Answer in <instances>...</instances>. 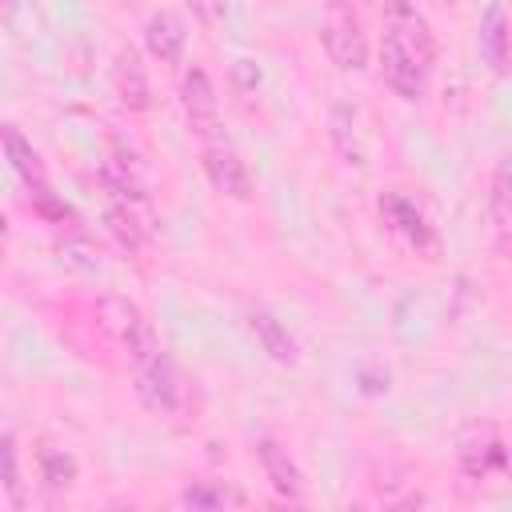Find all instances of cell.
<instances>
[{
  "label": "cell",
  "instance_id": "6da1fadb",
  "mask_svg": "<svg viewBox=\"0 0 512 512\" xmlns=\"http://www.w3.org/2000/svg\"><path fill=\"white\" fill-rule=\"evenodd\" d=\"M96 316H100V324H104V332L124 348V356H128V364H136V360H144V356H152V352H160V336H156V328H152V320L128 300V296H116V292H108V296H100V304H96Z\"/></svg>",
  "mask_w": 512,
  "mask_h": 512
},
{
  "label": "cell",
  "instance_id": "7a4b0ae2",
  "mask_svg": "<svg viewBox=\"0 0 512 512\" xmlns=\"http://www.w3.org/2000/svg\"><path fill=\"white\" fill-rule=\"evenodd\" d=\"M132 388H136L140 404L148 412H156V416H176L184 408L180 372H176V364H172V356L164 348L132 364Z\"/></svg>",
  "mask_w": 512,
  "mask_h": 512
},
{
  "label": "cell",
  "instance_id": "3957f363",
  "mask_svg": "<svg viewBox=\"0 0 512 512\" xmlns=\"http://www.w3.org/2000/svg\"><path fill=\"white\" fill-rule=\"evenodd\" d=\"M428 76H432V64L416 48H408L404 40L384 32V40H380V80L388 84V92L416 104L428 92Z\"/></svg>",
  "mask_w": 512,
  "mask_h": 512
},
{
  "label": "cell",
  "instance_id": "277c9868",
  "mask_svg": "<svg viewBox=\"0 0 512 512\" xmlns=\"http://www.w3.org/2000/svg\"><path fill=\"white\" fill-rule=\"evenodd\" d=\"M376 212H380V220H384V228L396 236V240H404L416 256H436L440 252V236H436V228L428 224V216L416 208V200H408L404 192H384L380 200H376Z\"/></svg>",
  "mask_w": 512,
  "mask_h": 512
},
{
  "label": "cell",
  "instance_id": "5b68a950",
  "mask_svg": "<svg viewBox=\"0 0 512 512\" xmlns=\"http://www.w3.org/2000/svg\"><path fill=\"white\" fill-rule=\"evenodd\" d=\"M320 44L328 52V60L340 68V72H360L368 64V36L356 20V12L348 4H332L328 16H324V28H320Z\"/></svg>",
  "mask_w": 512,
  "mask_h": 512
},
{
  "label": "cell",
  "instance_id": "8992f818",
  "mask_svg": "<svg viewBox=\"0 0 512 512\" xmlns=\"http://www.w3.org/2000/svg\"><path fill=\"white\" fill-rule=\"evenodd\" d=\"M456 464L468 480H488L508 468V444L496 424H468L456 436Z\"/></svg>",
  "mask_w": 512,
  "mask_h": 512
},
{
  "label": "cell",
  "instance_id": "52a82bcc",
  "mask_svg": "<svg viewBox=\"0 0 512 512\" xmlns=\"http://www.w3.org/2000/svg\"><path fill=\"white\" fill-rule=\"evenodd\" d=\"M200 168H204V180L212 184V192L228 196V200H248L252 196V176H248V164L240 160V152L216 136V140H204L200 148Z\"/></svg>",
  "mask_w": 512,
  "mask_h": 512
},
{
  "label": "cell",
  "instance_id": "ba28073f",
  "mask_svg": "<svg viewBox=\"0 0 512 512\" xmlns=\"http://www.w3.org/2000/svg\"><path fill=\"white\" fill-rule=\"evenodd\" d=\"M180 104H184V116L200 140L224 136L220 132V100H216V88H212L204 68H188L180 76Z\"/></svg>",
  "mask_w": 512,
  "mask_h": 512
},
{
  "label": "cell",
  "instance_id": "9c48e42d",
  "mask_svg": "<svg viewBox=\"0 0 512 512\" xmlns=\"http://www.w3.org/2000/svg\"><path fill=\"white\" fill-rule=\"evenodd\" d=\"M476 48H480V60L488 64L492 76H508L512 72V20H508L500 0H492L484 8L480 28H476Z\"/></svg>",
  "mask_w": 512,
  "mask_h": 512
},
{
  "label": "cell",
  "instance_id": "30bf717a",
  "mask_svg": "<svg viewBox=\"0 0 512 512\" xmlns=\"http://www.w3.org/2000/svg\"><path fill=\"white\" fill-rule=\"evenodd\" d=\"M252 448H256V460H260V468H264V480L272 484V492L280 496V500H304V476H300V468H296V460L288 456V448L276 440V436H268V432H260L256 440H252Z\"/></svg>",
  "mask_w": 512,
  "mask_h": 512
},
{
  "label": "cell",
  "instance_id": "8fae6325",
  "mask_svg": "<svg viewBox=\"0 0 512 512\" xmlns=\"http://www.w3.org/2000/svg\"><path fill=\"white\" fill-rule=\"evenodd\" d=\"M244 328H248V336L256 340V348H260L268 360H276V364H296V360H300L296 336H292L288 324H284L280 316H272L268 308H248V312H244Z\"/></svg>",
  "mask_w": 512,
  "mask_h": 512
},
{
  "label": "cell",
  "instance_id": "7c38bea8",
  "mask_svg": "<svg viewBox=\"0 0 512 512\" xmlns=\"http://www.w3.org/2000/svg\"><path fill=\"white\" fill-rule=\"evenodd\" d=\"M384 32L404 40L408 48H416L428 64H436V36L412 0H384Z\"/></svg>",
  "mask_w": 512,
  "mask_h": 512
},
{
  "label": "cell",
  "instance_id": "4fadbf2b",
  "mask_svg": "<svg viewBox=\"0 0 512 512\" xmlns=\"http://www.w3.org/2000/svg\"><path fill=\"white\" fill-rule=\"evenodd\" d=\"M484 216H488V232H492L496 248L508 252L512 248V164L508 160H500L496 172H492Z\"/></svg>",
  "mask_w": 512,
  "mask_h": 512
},
{
  "label": "cell",
  "instance_id": "5bb4252c",
  "mask_svg": "<svg viewBox=\"0 0 512 512\" xmlns=\"http://www.w3.org/2000/svg\"><path fill=\"white\" fill-rule=\"evenodd\" d=\"M184 44H188V28H184V20H180L176 12L160 8V12L148 16V24H144V48H148L152 60H160V64H180Z\"/></svg>",
  "mask_w": 512,
  "mask_h": 512
},
{
  "label": "cell",
  "instance_id": "9a60e30c",
  "mask_svg": "<svg viewBox=\"0 0 512 512\" xmlns=\"http://www.w3.org/2000/svg\"><path fill=\"white\" fill-rule=\"evenodd\" d=\"M112 84H116V96L124 100L128 112H148L152 96H148V72L136 56V48H120L116 56V68H112Z\"/></svg>",
  "mask_w": 512,
  "mask_h": 512
},
{
  "label": "cell",
  "instance_id": "2e32d148",
  "mask_svg": "<svg viewBox=\"0 0 512 512\" xmlns=\"http://www.w3.org/2000/svg\"><path fill=\"white\" fill-rule=\"evenodd\" d=\"M4 152H8V164H12V172L24 180V188H28V192L48 184V176H44V164H40L36 148L20 136V128H16V124H8V128H4Z\"/></svg>",
  "mask_w": 512,
  "mask_h": 512
},
{
  "label": "cell",
  "instance_id": "e0dca14e",
  "mask_svg": "<svg viewBox=\"0 0 512 512\" xmlns=\"http://www.w3.org/2000/svg\"><path fill=\"white\" fill-rule=\"evenodd\" d=\"M104 224H108V232L120 240V248L140 252V248H144V236H148V228H152V216H144V212H136V208L112 200V204L104 208Z\"/></svg>",
  "mask_w": 512,
  "mask_h": 512
},
{
  "label": "cell",
  "instance_id": "ac0fdd59",
  "mask_svg": "<svg viewBox=\"0 0 512 512\" xmlns=\"http://www.w3.org/2000/svg\"><path fill=\"white\" fill-rule=\"evenodd\" d=\"M184 508H228V504H244V496L236 488H228L224 480H196L180 492Z\"/></svg>",
  "mask_w": 512,
  "mask_h": 512
},
{
  "label": "cell",
  "instance_id": "d6986e66",
  "mask_svg": "<svg viewBox=\"0 0 512 512\" xmlns=\"http://www.w3.org/2000/svg\"><path fill=\"white\" fill-rule=\"evenodd\" d=\"M36 464H40V480H44L48 488H68V484L76 480V456L64 452V448L44 444V448L36 452Z\"/></svg>",
  "mask_w": 512,
  "mask_h": 512
},
{
  "label": "cell",
  "instance_id": "ffe728a7",
  "mask_svg": "<svg viewBox=\"0 0 512 512\" xmlns=\"http://www.w3.org/2000/svg\"><path fill=\"white\" fill-rule=\"evenodd\" d=\"M332 128H328V136H332V144L340 148V156L348 160V164H364V152H360V144H356V116H352V108L348 104H336L332 108V120H328Z\"/></svg>",
  "mask_w": 512,
  "mask_h": 512
},
{
  "label": "cell",
  "instance_id": "44dd1931",
  "mask_svg": "<svg viewBox=\"0 0 512 512\" xmlns=\"http://www.w3.org/2000/svg\"><path fill=\"white\" fill-rule=\"evenodd\" d=\"M4 492H8V504H12V508H20V504H24L20 456H16V436H12V432L4 436Z\"/></svg>",
  "mask_w": 512,
  "mask_h": 512
},
{
  "label": "cell",
  "instance_id": "7402d4cb",
  "mask_svg": "<svg viewBox=\"0 0 512 512\" xmlns=\"http://www.w3.org/2000/svg\"><path fill=\"white\" fill-rule=\"evenodd\" d=\"M32 212H36V216H44L48 224H64V220H68V224H76V212H72L64 200H56L48 184H44V188H32Z\"/></svg>",
  "mask_w": 512,
  "mask_h": 512
},
{
  "label": "cell",
  "instance_id": "603a6c76",
  "mask_svg": "<svg viewBox=\"0 0 512 512\" xmlns=\"http://www.w3.org/2000/svg\"><path fill=\"white\" fill-rule=\"evenodd\" d=\"M188 4L200 12V20H204V24H212V16H216V12H212V0H188Z\"/></svg>",
  "mask_w": 512,
  "mask_h": 512
},
{
  "label": "cell",
  "instance_id": "cb8c5ba5",
  "mask_svg": "<svg viewBox=\"0 0 512 512\" xmlns=\"http://www.w3.org/2000/svg\"><path fill=\"white\" fill-rule=\"evenodd\" d=\"M16 4H20V0H4V20H8V24H12V16H16Z\"/></svg>",
  "mask_w": 512,
  "mask_h": 512
},
{
  "label": "cell",
  "instance_id": "d4e9b609",
  "mask_svg": "<svg viewBox=\"0 0 512 512\" xmlns=\"http://www.w3.org/2000/svg\"><path fill=\"white\" fill-rule=\"evenodd\" d=\"M440 4H456V0H440Z\"/></svg>",
  "mask_w": 512,
  "mask_h": 512
},
{
  "label": "cell",
  "instance_id": "484cf974",
  "mask_svg": "<svg viewBox=\"0 0 512 512\" xmlns=\"http://www.w3.org/2000/svg\"><path fill=\"white\" fill-rule=\"evenodd\" d=\"M336 4H352V0H336Z\"/></svg>",
  "mask_w": 512,
  "mask_h": 512
}]
</instances>
